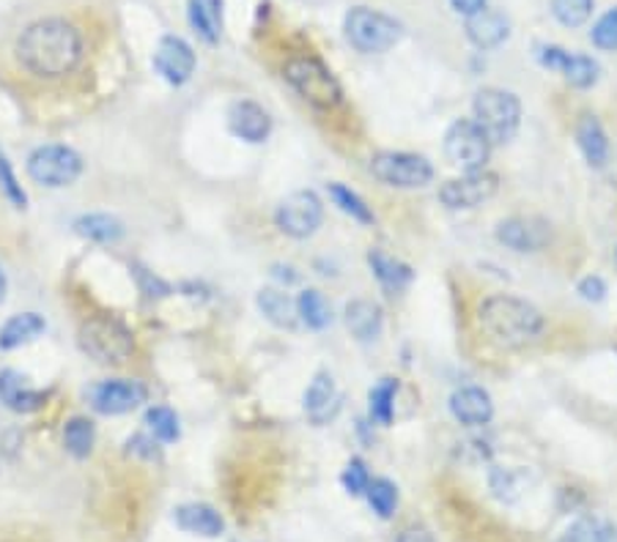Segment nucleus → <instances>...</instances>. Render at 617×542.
Masks as SVG:
<instances>
[{"label":"nucleus","instance_id":"f257e3e1","mask_svg":"<svg viewBox=\"0 0 617 542\" xmlns=\"http://www.w3.org/2000/svg\"><path fill=\"white\" fill-rule=\"evenodd\" d=\"M14 58L31 78L61 80L83 63V31L63 17H42L22 28L14 42Z\"/></svg>","mask_w":617,"mask_h":542},{"label":"nucleus","instance_id":"f03ea898","mask_svg":"<svg viewBox=\"0 0 617 542\" xmlns=\"http://www.w3.org/2000/svg\"><path fill=\"white\" fill-rule=\"evenodd\" d=\"M483 331L488 340L503 348H527L544 335V316L535 305L519 299V296L497 294L481 301L477 310Z\"/></svg>","mask_w":617,"mask_h":542},{"label":"nucleus","instance_id":"7ed1b4c3","mask_svg":"<svg viewBox=\"0 0 617 542\" xmlns=\"http://www.w3.org/2000/svg\"><path fill=\"white\" fill-rule=\"evenodd\" d=\"M473 113V121L481 126V132L492 145L508 143L519 132L522 102L516 99V93L503 89H481L475 93Z\"/></svg>","mask_w":617,"mask_h":542},{"label":"nucleus","instance_id":"20e7f679","mask_svg":"<svg viewBox=\"0 0 617 542\" xmlns=\"http://www.w3.org/2000/svg\"><path fill=\"white\" fill-rule=\"evenodd\" d=\"M285 80L291 83V89L300 93L307 104L318 110H330L341 104V83L335 80V74L324 67L318 58L313 55H296L285 63L283 69Z\"/></svg>","mask_w":617,"mask_h":542},{"label":"nucleus","instance_id":"39448f33","mask_svg":"<svg viewBox=\"0 0 617 542\" xmlns=\"http://www.w3.org/2000/svg\"><path fill=\"white\" fill-rule=\"evenodd\" d=\"M80 348L99 365H124L135 354L132 331L110 316L89 318L80 329Z\"/></svg>","mask_w":617,"mask_h":542},{"label":"nucleus","instance_id":"423d86ee","mask_svg":"<svg viewBox=\"0 0 617 542\" xmlns=\"http://www.w3.org/2000/svg\"><path fill=\"white\" fill-rule=\"evenodd\" d=\"M343 31H346L348 44L354 50L365 52V55H376V52H387L390 47L398 44L401 22L382 14V11L368 9V6H357L343 20Z\"/></svg>","mask_w":617,"mask_h":542},{"label":"nucleus","instance_id":"0eeeda50","mask_svg":"<svg viewBox=\"0 0 617 542\" xmlns=\"http://www.w3.org/2000/svg\"><path fill=\"white\" fill-rule=\"evenodd\" d=\"M371 173L376 181L395 190H423L434 178V167L426 156L409 151H380L371 160Z\"/></svg>","mask_w":617,"mask_h":542},{"label":"nucleus","instance_id":"6e6552de","mask_svg":"<svg viewBox=\"0 0 617 542\" xmlns=\"http://www.w3.org/2000/svg\"><path fill=\"white\" fill-rule=\"evenodd\" d=\"M28 176L37 184L50 186V190H61V186L74 184L83 173V156L69 145H39L31 156H28Z\"/></svg>","mask_w":617,"mask_h":542},{"label":"nucleus","instance_id":"1a4fd4ad","mask_svg":"<svg viewBox=\"0 0 617 542\" xmlns=\"http://www.w3.org/2000/svg\"><path fill=\"white\" fill-rule=\"evenodd\" d=\"M494 145L488 143V137L483 135L481 126L473 119H462L447 130L445 135V156L451 160V165L462 167V171L473 173L483 171L492 156Z\"/></svg>","mask_w":617,"mask_h":542},{"label":"nucleus","instance_id":"9d476101","mask_svg":"<svg viewBox=\"0 0 617 542\" xmlns=\"http://www.w3.org/2000/svg\"><path fill=\"white\" fill-rule=\"evenodd\" d=\"M275 223L285 236L291 238H307L318 231L324 223V206L318 201L316 192L300 190L291 192L289 197L277 206Z\"/></svg>","mask_w":617,"mask_h":542},{"label":"nucleus","instance_id":"9b49d317","mask_svg":"<svg viewBox=\"0 0 617 542\" xmlns=\"http://www.w3.org/2000/svg\"><path fill=\"white\" fill-rule=\"evenodd\" d=\"M499 190V178L494 173L483 171L464 173L462 178H451L442 184L439 201L445 203L451 212H469V208L483 206L486 201H492Z\"/></svg>","mask_w":617,"mask_h":542},{"label":"nucleus","instance_id":"f8f14e48","mask_svg":"<svg viewBox=\"0 0 617 542\" xmlns=\"http://www.w3.org/2000/svg\"><path fill=\"white\" fill-rule=\"evenodd\" d=\"M149 398V389L141 381H132V378H110V381L97 384L91 389V406L97 413L104 417H119V413L132 411Z\"/></svg>","mask_w":617,"mask_h":542},{"label":"nucleus","instance_id":"ddd939ff","mask_svg":"<svg viewBox=\"0 0 617 542\" xmlns=\"http://www.w3.org/2000/svg\"><path fill=\"white\" fill-rule=\"evenodd\" d=\"M538 61L540 67L560 72L574 89H590V85L598 83V74H601V67L593 58L576 55V52H568L555 44L538 47Z\"/></svg>","mask_w":617,"mask_h":542},{"label":"nucleus","instance_id":"4468645a","mask_svg":"<svg viewBox=\"0 0 617 542\" xmlns=\"http://www.w3.org/2000/svg\"><path fill=\"white\" fill-rule=\"evenodd\" d=\"M154 69L171 85H184L195 72V52L182 37H162L154 52Z\"/></svg>","mask_w":617,"mask_h":542},{"label":"nucleus","instance_id":"2eb2a0df","mask_svg":"<svg viewBox=\"0 0 617 542\" xmlns=\"http://www.w3.org/2000/svg\"><path fill=\"white\" fill-rule=\"evenodd\" d=\"M343 395L330 372H316L305 389V413L313 425H327L341 411Z\"/></svg>","mask_w":617,"mask_h":542},{"label":"nucleus","instance_id":"dca6fc26","mask_svg":"<svg viewBox=\"0 0 617 542\" xmlns=\"http://www.w3.org/2000/svg\"><path fill=\"white\" fill-rule=\"evenodd\" d=\"M229 126L244 143H264L272 132V119L261 104L242 99V102L231 104Z\"/></svg>","mask_w":617,"mask_h":542},{"label":"nucleus","instance_id":"f3484780","mask_svg":"<svg viewBox=\"0 0 617 542\" xmlns=\"http://www.w3.org/2000/svg\"><path fill=\"white\" fill-rule=\"evenodd\" d=\"M451 413L456 417V422L467 425V428H483L494 417L492 395L481 387L456 389L451 395Z\"/></svg>","mask_w":617,"mask_h":542},{"label":"nucleus","instance_id":"a211bd4d","mask_svg":"<svg viewBox=\"0 0 617 542\" xmlns=\"http://www.w3.org/2000/svg\"><path fill=\"white\" fill-rule=\"evenodd\" d=\"M48 395L33 389L28 378L17 370L0 372V403L14 413H31L44 406Z\"/></svg>","mask_w":617,"mask_h":542},{"label":"nucleus","instance_id":"6ab92c4d","mask_svg":"<svg viewBox=\"0 0 617 542\" xmlns=\"http://www.w3.org/2000/svg\"><path fill=\"white\" fill-rule=\"evenodd\" d=\"M176 526L188 534H198V538H220L225 532V521L212 504L203 501H192V504H182L176 510Z\"/></svg>","mask_w":617,"mask_h":542},{"label":"nucleus","instance_id":"aec40b11","mask_svg":"<svg viewBox=\"0 0 617 542\" xmlns=\"http://www.w3.org/2000/svg\"><path fill=\"white\" fill-rule=\"evenodd\" d=\"M467 37L481 50H494V47H499L510 37V25L499 11L483 9L467 17Z\"/></svg>","mask_w":617,"mask_h":542},{"label":"nucleus","instance_id":"412c9836","mask_svg":"<svg viewBox=\"0 0 617 542\" xmlns=\"http://www.w3.org/2000/svg\"><path fill=\"white\" fill-rule=\"evenodd\" d=\"M346 326L352 331L354 340L374 342L382 335L384 313L376 301L371 299H354L346 305Z\"/></svg>","mask_w":617,"mask_h":542},{"label":"nucleus","instance_id":"4be33fe9","mask_svg":"<svg viewBox=\"0 0 617 542\" xmlns=\"http://www.w3.org/2000/svg\"><path fill=\"white\" fill-rule=\"evenodd\" d=\"M576 143L590 167H604L609 162V137L596 115H581L576 124Z\"/></svg>","mask_w":617,"mask_h":542},{"label":"nucleus","instance_id":"5701e85b","mask_svg":"<svg viewBox=\"0 0 617 542\" xmlns=\"http://www.w3.org/2000/svg\"><path fill=\"white\" fill-rule=\"evenodd\" d=\"M497 242L508 249H516V253H535V249L544 247L546 233L535 227L533 219L514 217L497 225Z\"/></svg>","mask_w":617,"mask_h":542},{"label":"nucleus","instance_id":"b1692460","mask_svg":"<svg viewBox=\"0 0 617 542\" xmlns=\"http://www.w3.org/2000/svg\"><path fill=\"white\" fill-rule=\"evenodd\" d=\"M44 329H48V320L39 316V313L11 316L0 326V348H3V351H14V348L28 346V342L37 340Z\"/></svg>","mask_w":617,"mask_h":542},{"label":"nucleus","instance_id":"393cba45","mask_svg":"<svg viewBox=\"0 0 617 542\" xmlns=\"http://www.w3.org/2000/svg\"><path fill=\"white\" fill-rule=\"evenodd\" d=\"M188 17L192 31H195L203 42H220V31H223V0H190Z\"/></svg>","mask_w":617,"mask_h":542},{"label":"nucleus","instance_id":"a878e982","mask_svg":"<svg viewBox=\"0 0 617 542\" xmlns=\"http://www.w3.org/2000/svg\"><path fill=\"white\" fill-rule=\"evenodd\" d=\"M255 305H259L261 316L270 320V324L281 326V329H294L296 320H300V316H296V301L291 299L289 294H283V290H275V288L259 290Z\"/></svg>","mask_w":617,"mask_h":542},{"label":"nucleus","instance_id":"bb28decb","mask_svg":"<svg viewBox=\"0 0 617 542\" xmlns=\"http://www.w3.org/2000/svg\"><path fill=\"white\" fill-rule=\"evenodd\" d=\"M557 542H617V523L604 515H585L570 523Z\"/></svg>","mask_w":617,"mask_h":542},{"label":"nucleus","instance_id":"cd10ccee","mask_svg":"<svg viewBox=\"0 0 617 542\" xmlns=\"http://www.w3.org/2000/svg\"><path fill=\"white\" fill-rule=\"evenodd\" d=\"M74 233L97 244H115L124 238V223L113 214H85L74 223Z\"/></svg>","mask_w":617,"mask_h":542},{"label":"nucleus","instance_id":"c85d7f7f","mask_svg":"<svg viewBox=\"0 0 617 542\" xmlns=\"http://www.w3.org/2000/svg\"><path fill=\"white\" fill-rule=\"evenodd\" d=\"M296 316H300L302 324L307 326V329H327L330 324H333V307L327 305V299H324L322 290H302L300 299H296Z\"/></svg>","mask_w":617,"mask_h":542},{"label":"nucleus","instance_id":"c756f323","mask_svg":"<svg viewBox=\"0 0 617 542\" xmlns=\"http://www.w3.org/2000/svg\"><path fill=\"white\" fill-rule=\"evenodd\" d=\"M368 264H371V269H374L376 279H380L387 290H401L412 283L409 266L401 264V260H395V258H390V255L382 253V249H371Z\"/></svg>","mask_w":617,"mask_h":542},{"label":"nucleus","instance_id":"7c9ffc66","mask_svg":"<svg viewBox=\"0 0 617 542\" xmlns=\"http://www.w3.org/2000/svg\"><path fill=\"white\" fill-rule=\"evenodd\" d=\"M97 441V430L94 422L85 417H72L67 425H63V447H67L69 454L74 458H89L91 450H94Z\"/></svg>","mask_w":617,"mask_h":542},{"label":"nucleus","instance_id":"2f4dec72","mask_svg":"<svg viewBox=\"0 0 617 542\" xmlns=\"http://www.w3.org/2000/svg\"><path fill=\"white\" fill-rule=\"evenodd\" d=\"M488 485H492L494 497L499 501H516L527 491V471L524 469H492L488 474Z\"/></svg>","mask_w":617,"mask_h":542},{"label":"nucleus","instance_id":"473e14b6","mask_svg":"<svg viewBox=\"0 0 617 542\" xmlns=\"http://www.w3.org/2000/svg\"><path fill=\"white\" fill-rule=\"evenodd\" d=\"M145 425H149L151 436L162 444H173L182 436V428H179V417L165 406H154L145 411Z\"/></svg>","mask_w":617,"mask_h":542},{"label":"nucleus","instance_id":"72a5a7b5","mask_svg":"<svg viewBox=\"0 0 617 542\" xmlns=\"http://www.w3.org/2000/svg\"><path fill=\"white\" fill-rule=\"evenodd\" d=\"M395 395H398V381H393V378H382V381L371 389V419H374V422H393Z\"/></svg>","mask_w":617,"mask_h":542},{"label":"nucleus","instance_id":"f704fd0d","mask_svg":"<svg viewBox=\"0 0 617 542\" xmlns=\"http://www.w3.org/2000/svg\"><path fill=\"white\" fill-rule=\"evenodd\" d=\"M330 197H333L335 206L341 208L343 214H348V217L357 219V223H363V225L374 223V212L368 208V203H365L357 192L348 190V186L330 184Z\"/></svg>","mask_w":617,"mask_h":542},{"label":"nucleus","instance_id":"c9c22d12","mask_svg":"<svg viewBox=\"0 0 617 542\" xmlns=\"http://www.w3.org/2000/svg\"><path fill=\"white\" fill-rule=\"evenodd\" d=\"M596 0H552V14L560 25L579 28L590 20Z\"/></svg>","mask_w":617,"mask_h":542},{"label":"nucleus","instance_id":"e433bc0d","mask_svg":"<svg viewBox=\"0 0 617 542\" xmlns=\"http://www.w3.org/2000/svg\"><path fill=\"white\" fill-rule=\"evenodd\" d=\"M365 497H368L371 510H374L376 515L393 518L395 507H398V488H395L393 482H390V480H371Z\"/></svg>","mask_w":617,"mask_h":542},{"label":"nucleus","instance_id":"4c0bfd02","mask_svg":"<svg viewBox=\"0 0 617 542\" xmlns=\"http://www.w3.org/2000/svg\"><path fill=\"white\" fill-rule=\"evenodd\" d=\"M590 39L598 50H607V52L617 50V6L615 9H609L607 14L593 25Z\"/></svg>","mask_w":617,"mask_h":542},{"label":"nucleus","instance_id":"58836bf2","mask_svg":"<svg viewBox=\"0 0 617 542\" xmlns=\"http://www.w3.org/2000/svg\"><path fill=\"white\" fill-rule=\"evenodd\" d=\"M0 190L6 192V197H9V201L14 203L17 208H26L28 206L26 190H22V184H20V181H17L14 171H11L9 156H6L3 151H0Z\"/></svg>","mask_w":617,"mask_h":542},{"label":"nucleus","instance_id":"ea45409f","mask_svg":"<svg viewBox=\"0 0 617 542\" xmlns=\"http://www.w3.org/2000/svg\"><path fill=\"white\" fill-rule=\"evenodd\" d=\"M341 480H343V488H346L352 497H365V491H368V485H371V474L360 458L348 460V466H346V471H343Z\"/></svg>","mask_w":617,"mask_h":542},{"label":"nucleus","instance_id":"a19ab883","mask_svg":"<svg viewBox=\"0 0 617 542\" xmlns=\"http://www.w3.org/2000/svg\"><path fill=\"white\" fill-rule=\"evenodd\" d=\"M576 290H579V296L585 301H601L607 296V285H604L601 277H585Z\"/></svg>","mask_w":617,"mask_h":542},{"label":"nucleus","instance_id":"79ce46f5","mask_svg":"<svg viewBox=\"0 0 617 542\" xmlns=\"http://www.w3.org/2000/svg\"><path fill=\"white\" fill-rule=\"evenodd\" d=\"M127 447H130V452L135 454H143V458H156V439L154 436H132L130 441H127Z\"/></svg>","mask_w":617,"mask_h":542},{"label":"nucleus","instance_id":"37998d69","mask_svg":"<svg viewBox=\"0 0 617 542\" xmlns=\"http://www.w3.org/2000/svg\"><path fill=\"white\" fill-rule=\"evenodd\" d=\"M138 277H141V288L145 296H165L168 294V285L160 283L156 277H151V274H145L143 269H138Z\"/></svg>","mask_w":617,"mask_h":542},{"label":"nucleus","instance_id":"c03bdc74","mask_svg":"<svg viewBox=\"0 0 617 542\" xmlns=\"http://www.w3.org/2000/svg\"><path fill=\"white\" fill-rule=\"evenodd\" d=\"M395 542H436V538L426 526H409L398 534V540Z\"/></svg>","mask_w":617,"mask_h":542},{"label":"nucleus","instance_id":"a18cd8bd","mask_svg":"<svg viewBox=\"0 0 617 542\" xmlns=\"http://www.w3.org/2000/svg\"><path fill=\"white\" fill-rule=\"evenodd\" d=\"M451 6L458 11V14L473 17L477 11L486 9V0H451Z\"/></svg>","mask_w":617,"mask_h":542},{"label":"nucleus","instance_id":"49530a36","mask_svg":"<svg viewBox=\"0 0 617 542\" xmlns=\"http://www.w3.org/2000/svg\"><path fill=\"white\" fill-rule=\"evenodd\" d=\"M6 290H9V283H6V272L0 269V305H3L6 299Z\"/></svg>","mask_w":617,"mask_h":542}]
</instances>
